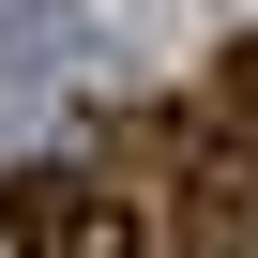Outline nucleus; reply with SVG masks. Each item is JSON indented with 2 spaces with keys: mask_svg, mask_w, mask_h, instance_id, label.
Returning a JSON list of instances; mask_svg holds the SVG:
<instances>
[{
  "mask_svg": "<svg viewBox=\"0 0 258 258\" xmlns=\"http://www.w3.org/2000/svg\"><path fill=\"white\" fill-rule=\"evenodd\" d=\"M0 228H16V243H46V258H137L121 198H106V182H76V167H31L16 198H0Z\"/></svg>",
  "mask_w": 258,
  "mask_h": 258,
  "instance_id": "nucleus-1",
  "label": "nucleus"
},
{
  "mask_svg": "<svg viewBox=\"0 0 258 258\" xmlns=\"http://www.w3.org/2000/svg\"><path fill=\"white\" fill-rule=\"evenodd\" d=\"M46 76H91V31L76 16H0V137L46 106Z\"/></svg>",
  "mask_w": 258,
  "mask_h": 258,
  "instance_id": "nucleus-2",
  "label": "nucleus"
},
{
  "mask_svg": "<svg viewBox=\"0 0 258 258\" xmlns=\"http://www.w3.org/2000/svg\"><path fill=\"white\" fill-rule=\"evenodd\" d=\"M0 16H61V0H0Z\"/></svg>",
  "mask_w": 258,
  "mask_h": 258,
  "instance_id": "nucleus-4",
  "label": "nucleus"
},
{
  "mask_svg": "<svg viewBox=\"0 0 258 258\" xmlns=\"http://www.w3.org/2000/svg\"><path fill=\"white\" fill-rule=\"evenodd\" d=\"M228 137H243V152H258V46H243V61H228Z\"/></svg>",
  "mask_w": 258,
  "mask_h": 258,
  "instance_id": "nucleus-3",
  "label": "nucleus"
}]
</instances>
